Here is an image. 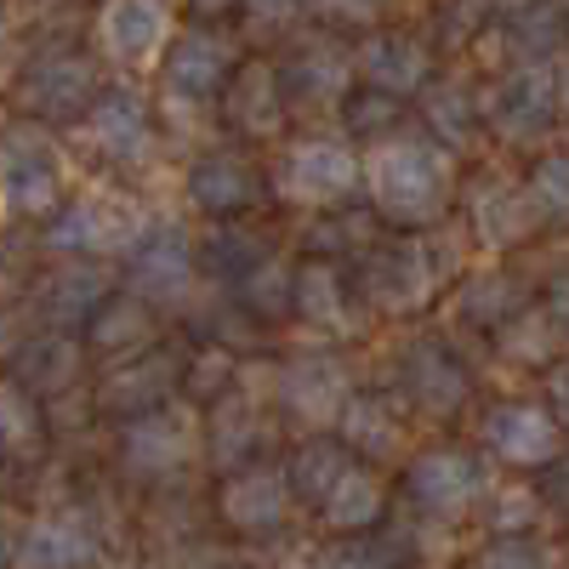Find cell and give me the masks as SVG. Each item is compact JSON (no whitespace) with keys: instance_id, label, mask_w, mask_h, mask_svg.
<instances>
[{"instance_id":"cell-1","label":"cell","mask_w":569,"mask_h":569,"mask_svg":"<svg viewBox=\"0 0 569 569\" xmlns=\"http://www.w3.org/2000/svg\"><path fill=\"white\" fill-rule=\"evenodd\" d=\"M365 194L376 222L405 228V233H427L450 217V206L461 200V177H456V154L445 142H433L427 131H393L382 142H370L365 154Z\"/></svg>"},{"instance_id":"cell-2","label":"cell","mask_w":569,"mask_h":569,"mask_svg":"<svg viewBox=\"0 0 569 569\" xmlns=\"http://www.w3.org/2000/svg\"><path fill=\"white\" fill-rule=\"evenodd\" d=\"M450 279H456V246L433 240V233H405V240H388V246L365 251L353 291L370 313L410 319L421 308H433Z\"/></svg>"},{"instance_id":"cell-3","label":"cell","mask_w":569,"mask_h":569,"mask_svg":"<svg viewBox=\"0 0 569 569\" xmlns=\"http://www.w3.org/2000/svg\"><path fill=\"white\" fill-rule=\"evenodd\" d=\"M365 188V154L348 137H297L268 171V194L297 211H342Z\"/></svg>"},{"instance_id":"cell-4","label":"cell","mask_w":569,"mask_h":569,"mask_svg":"<svg viewBox=\"0 0 569 569\" xmlns=\"http://www.w3.org/2000/svg\"><path fill=\"white\" fill-rule=\"evenodd\" d=\"M149 211H142L126 188H86L74 194L52 222H46V246L58 257H86V262H109V257H131L149 233Z\"/></svg>"},{"instance_id":"cell-5","label":"cell","mask_w":569,"mask_h":569,"mask_svg":"<svg viewBox=\"0 0 569 569\" xmlns=\"http://www.w3.org/2000/svg\"><path fill=\"white\" fill-rule=\"evenodd\" d=\"M18 109L34 126H80L91 103L103 98L98 63L80 46H40L29 63H18Z\"/></svg>"},{"instance_id":"cell-6","label":"cell","mask_w":569,"mask_h":569,"mask_svg":"<svg viewBox=\"0 0 569 569\" xmlns=\"http://www.w3.org/2000/svg\"><path fill=\"white\" fill-rule=\"evenodd\" d=\"M485 126L512 142V149H536V142L558 126L563 91H558V63H507L490 91H479Z\"/></svg>"},{"instance_id":"cell-7","label":"cell","mask_w":569,"mask_h":569,"mask_svg":"<svg viewBox=\"0 0 569 569\" xmlns=\"http://www.w3.org/2000/svg\"><path fill=\"white\" fill-rule=\"evenodd\" d=\"M0 200H7L12 217H34V222H52L69 206L63 154L34 126L0 131Z\"/></svg>"},{"instance_id":"cell-8","label":"cell","mask_w":569,"mask_h":569,"mask_svg":"<svg viewBox=\"0 0 569 569\" xmlns=\"http://www.w3.org/2000/svg\"><path fill=\"white\" fill-rule=\"evenodd\" d=\"M240 69V40L228 29H211V23H194L171 34L166 58H160V80H166V109H206V103H222V91Z\"/></svg>"},{"instance_id":"cell-9","label":"cell","mask_w":569,"mask_h":569,"mask_svg":"<svg viewBox=\"0 0 569 569\" xmlns=\"http://www.w3.org/2000/svg\"><path fill=\"white\" fill-rule=\"evenodd\" d=\"M405 496H410L416 512L433 518V525H450V518L485 507V496H490V467H485L479 450H467V445H433V450L410 456V467H405Z\"/></svg>"},{"instance_id":"cell-10","label":"cell","mask_w":569,"mask_h":569,"mask_svg":"<svg viewBox=\"0 0 569 569\" xmlns=\"http://www.w3.org/2000/svg\"><path fill=\"white\" fill-rule=\"evenodd\" d=\"M200 450H206V421L182 399L120 427V467L131 479H171V472H182Z\"/></svg>"},{"instance_id":"cell-11","label":"cell","mask_w":569,"mask_h":569,"mask_svg":"<svg viewBox=\"0 0 569 569\" xmlns=\"http://www.w3.org/2000/svg\"><path fill=\"white\" fill-rule=\"evenodd\" d=\"M120 279H126V297L149 302L154 313L182 308L188 297H194V279H200V246L188 240L177 222H154L149 233H142V246L126 257Z\"/></svg>"},{"instance_id":"cell-12","label":"cell","mask_w":569,"mask_h":569,"mask_svg":"<svg viewBox=\"0 0 569 569\" xmlns=\"http://www.w3.org/2000/svg\"><path fill=\"white\" fill-rule=\"evenodd\" d=\"M479 439L485 450L501 461V467H518V472H541L563 456V427L547 405L536 399H501L479 416Z\"/></svg>"},{"instance_id":"cell-13","label":"cell","mask_w":569,"mask_h":569,"mask_svg":"<svg viewBox=\"0 0 569 569\" xmlns=\"http://www.w3.org/2000/svg\"><path fill=\"white\" fill-rule=\"evenodd\" d=\"M467 228H472V240H479L485 251H518L525 240H536L541 233V206L530 194V182H518V177H472L467 182Z\"/></svg>"},{"instance_id":"cell-14","label":"cell","mask_w":569,"mask_h":569,"mask_svg":"<svg viewBox=\"0 0 569 569\" xmlns=\"http://www.w3.org/2000/svg\"><path fill=\"white\" fill-rule=\"evenodd\" d=\"M80 137L91 142V154H103L109 166H149L154 149H160L154 109L131 86H103V98L80 120Z\"/></svg>"},{"instance_id":"cell-15","label":"cell","mask_w":569,"mask_h":569,"mask_svg":"<svg viewBox=\"0 0 569 569\" xmlns=\"http://www.w3.org/2000/svg\"><path fill=\"white\" fill-rule=\"evenodd\" d=\"M284 109H342L353 91V46L337 34H308L297 40L279 63Z\"/></svg>"},{"instance_id":"cell-16","label":"cell","mask_w":569,"mask_h":569,"mask_svg":"<svg viewBox=\"0 0 569 569\" xmlns=\"http://www.w3.org/2000/svg\"><path fill=\"white\" fill-rule=\"evenodd\" d=\"M353 399V370L342 353L330 348H308L297 359L279 365V405L302 427H337L342 405Z\"/></svg>"},{"instance_id":"cell-17","label":"cell","mask_w":569,"mask_h":569,"mask_svg":"<svg viewBox=\"0 0 569 569\" xmlns=\"http://www.w3.org/2000/svg\"><path fill=\"white\" fill-rule=\"evenodd\" d=\"M393 393L405 405H416L421 416H456L472 399V376L456 359V348H445L439 337H416L399 353V376H393Z\"/></svg>"},{"instance_id":"cell-18","label":"cell","mask_w":569,"mask_h":569,"mask_svg":"<svg viewBox=\"0 0 569 569\" xmlns=\"http://www.w3.org/2000/svg\"><path fill=\"white\" fill-rule=\"evenodd\" d=\"M353 74L370 91H388V98H416V91L433 86V46H427L416 29H370L353 46Z\"/></svg>"},{"instance_id":"cell-19","label":"cell","mask_w":569,"mask_h":569,"mask_svg":"<svg viewBox=\"0 0 569 569\" xmlns=\"http://www.w3.org/2000/svg\"><path fill=\"white\" fill-rule=\"evenodd\" d=\"M182 353L177 348H149V353H137L126 365H114L103 382H98V416H114L120 427L137 421V416H149L160 405H171V393L182 388Z\"/></svg>"},{"instance_id":"cell-20","label":"cell","mask_w":569,"mask_h":569,"mask_svg":"<svg viewBox=\"0 0 569 569\" xmlns=\"http://www.w3.org/2000/svg\"><path fill=\"white\" fill-rule=\"evenodd\" d=\"M291 507H297L291 479H284V467H268V461H251L240 472H222V485H217V518L228 530H240V536L284 530Z\"/></svg>"},{"instance_id":"cell-21","label":"cell","mask_w":569,"mask_h":569,"mask_svg":"<svg viewBox=\"0 0 569 569\" xmlns=\"http://www.w3.org/2000/svg\"><path fill=\"white\" fill-rule=\"evenodd\" d=\"M188 200L217 222H233V217H246L268 200V177L246 154L211 149V154H200L194 166H188Z\"/></svg>"},{"instance_id":"cell-22","label":"cell","mask_w":569,"mask_h":569,"mask_svg":"<svg viewBox=\"0 0 569 569\" xmlns=\"http://www.w3.org/2000/svg\"><path fill=\"white\" fill-rule=\"evenodd\" d=\"M80 376H86V342L69 337V330H40V337H23L12 365H7V382H18L40 405L74 393Z\"/></svg>"},{"instance_id":"cell-23","label":"cell","mask_w":569,"mask_h":569,"mask_svg":"<svg viewBox=\"0 0 569 569\" xmlns=\"http://www.w3.org/2000/svg\"><path fill=\"white\" fill-rule=\"evenodd\" d=\"M114 297V268L109 262H86V257H63L58 268H46L34 284V302L40 313L52 319V330H74L91 325L103 302Z\"/></svg>"},{"instance_id":"cell-24","label":"cell","mask_w":569,"mask_h":569,"mask_svg":"<svg viewBox=\"0 0 569 569\" xmlns=\"http://www.w3.org/2000/svg\"><path fill=\"white\" fill-rule=\"evenodd\" d=\"M405 399L388 388H353V399L337 416V439L348 445V456L359 461H399L405 450Z\"/></svg>"},{"instance_id":"cell-25","label":"cell","mask_w":569,"mask_h":569,"mask_svg":"<svg viewBox=\"0 0 569 569\" xmlns=\"http://www.w3.org/2000/svg\"><path fill=\"white\" fill-rule=\"evenodd\" d=\"M98 40L114 63H154L171 46V0H103Z\"/></svg>"},{"instance_id":"cell-26","label":"cell","mask_w":569,"mask_h":569,"mask_svg":"<svg viewBox=\"0 0 569 569\" xmlns=\"http://www.w3.org/2000/svg\"><path fill=\"white\" fill-rule=\"evenodd\" d=\"M91 563H98V530L80 507L40 512L23 525L18 569H91Z\"/></svg>"},{"instance_id":"cell-27","label":"cell","mask_w":569,"mask_h":569,"mask_svg":"<svg viewBox=\"0 0 569 569\" xmlns=\"http://www.w3.org/2000/svg\"><path fill=\"white\" fill-rule=\"evenodd\" d=\"M297 319H308L325 337H348L359 325V291L337 257H308L297 268Z\"/></svg>"},{"instance_id":"cell-28","label":"cell","mask_w":569,"mask_h":569,"mask_svg":"<svg viewBox=\"0 0 569 569\" xmlns=\"http://www.w3.org/2000/svg\"><path fill=\"white\" fill-rule=\"evenodd\" d=\"M257 450H262V405L246 388H233L206 410V456L217 472H240L257 461Z\"/></svg>"},{"instance_id":"cell-29","label":"cell","mask_w":569,"mask_h":569,"mask_svg":"<svg viewBox=\"0 0 569 569\" xmlns=\"http://www.w3.org/2000/svg\"><path fill=\"white\" fill-rule=\"evenodd\" d=\"M284 91H279V69L273 63H240L222 91V120L240 137H273L284 126Z\"/></svg>"},{"instance_id":"cell-30","label":"cell","mask_w":569,"mask_h":569,"mask_svg":"<svg viewBox=\"0 0 569 569\" xmlns=\"http://www.w3.org/2000/svg\"><path fill=\"white\" fill-rule=\"evenodd\" d=\"M421 131L433 137V142H445L450 154L472 149V142H479V131H485L479 91H472L467 80H456V74L433 80V86L421 91Z\"/></svg>"},{"instance_id":"cell-31","label":"cell","mask_w":569,"mask_h":569,"mask_svg":"<svg viewBox=\"0 0 569 569\" xmlns=\"http://www.w3.org/2000/svg\"><path fill=\"white\" fill-rule=\"evenodd\" d=\"M160 337V313L149 302H137L126 291H114L98 313H91L86 325V348L91 353H109V359H137V353H149Z\"/></svg>"},{"instance_id":"cell-32","label":"cell","mask_w":569,"mask_h":569,"mask_svg":"<svg viewBox=\"0 0 569 569\" xmlns=\"http://www.w3.org/2000/svg\"><path fill=\"white\" fill-rule=\"evenodd\" d=\"M530 297H525V279L507 273V268H485V273H472L461 279V291H456V319L461 325H479V330H496L512 319V313H525Z\"/></svg>"},{"instance_id":"cell-33","label":"cell","mask_w":569,"mask_h":569,"mask_svg":"<svg viewBox=\"0 0 569 569\" xmlns=\"http://www.w3.org/2000/svg\"><path fill=\"white\" fill-rule=\"evenodd\" d=\"M348 467H353V456H348V445H342L337 433H308V439L291 450V461H284V479H291V496H297V501L325 507V496L342 485Z\"/></svg>"},{"instance_id":"cell-34","label":"cell","mask_w":569,"mask_h":569,"mask_svg":"<svg viewBox=\"0 0 569 569\" xmlns=\"http://www.w3.org/2000/svg\"><path fill=\"white\" fill-rule=\"evenodd\" d=\"M325 525L330 530H342V536H370L376 525H382V512H388V490H382V479H376L370 467H348L342 472V485L325 496Z\"/></svg>"},{"instance_id":"cell-35","label":"cell","mask_w":569,"mask_h":569,"mask_svg":"<svg viewBox=\"0 0 569 569\" xmlns=\"http://www.w3.org/2000/svg\"><path fill=\"white\" fill-rule=\"evenodd\" d=\"M228 302L240 308L246 319H284V313H297V268L268 251L251 273H240L228 284Z\"/></svg>"},{"instance_id":"cell-36","label":"cell","mask_w":569,"mask_h":569,"mask_svg":"<svg viewBox=\"0 0 569 569\" xmlns=\"http://www.w3.org/2000/svg\"><path fill=\"white\" fill-rule=\"evenodd\" d=\"M496 353L507 365H525V370H552L563 359V337H558V325L547 319V308H525V313H512L501 330H496Z\"/></svg>"},{"instance_id":"cell-37","label":"cell","mask_w":569,"mask_h":569,"mask_svg":"<svg viewBox=\"0 0 569 569\" xmlns=\"http://www.w3.org/2000/svg\"><path fill=\"white\" fill-rule=\"evenodd\" d=\"M46 445V405L18 382H0V461H29Z\"/></svg>"},{"instance_id":"cell-38","label":"cell","mask_w":569,"mask_h":569,"mask_svg":"<svg viewBox=\"0 0 569 569\" xmlns=\"http://www.w3.org/2000/svg\"><path fill=\"white\" fill-rule=\"evenodd\" d=\"M370 233H376V211H370V206H365V211L342 206V211L313 217V222L302 228V246H308L313 257H342V251H370Z\"/></svg>"},{"instance_id":"cell-39","label":"cell","mask_w":569,"mask_h":569,"mask_svg":"<svg viewBox=\"0 0 569 569\" xmlns=\"http://www.w3.org/2000/svg\"><path fill=\"white\" fill-rule=\"evenodd\" d=\"M268 251H262V240L257 233H246V228H233V222H217V233L200 246V268H211L217 279H240V273H251L257 262H262Z\"/></svg>"},{"instance_id":"cell-40","label":"cell","mask_w":569,"mask_h":569,"mask_svg":"<svg viewBox=\"0 0 569 569\" xmlns=\"http://www.w3.org/2000/svg\"><path fill=\"white\" fill-rule=\"evenodd\" d=\"M541 490L536 485H490V496H485V518H490V530L496 536H530L536 530V518H541Z\"/></svg>"},{"instance_id":"cell-41","label":"cell","mask_w":569,"mask_h":569,"mask_svg":"<svg viewBox=\"0 0 569 569\" xmlns=\"http://www.w3.org/2000/svg\"><path fill=\"white\" fill-rule=\"evenodd\" d=\"M233 382H240V359H233L228 348H217V342H206L194 359L182 365V388H188V399H200L206 410H211L222 393H233Z\"/></svg>"},{"instance_id":"cell-42","label":"cell","mask_w":569,"mask_h":569,"mask_svg":"<svg viewBox=\"0 0 569 569\" xmlns=\"http://www.w3.org/2000/svg\"><path fill=\"white\" fill-rule=\"evenodd\" d=\"M399 98H388V91H348V103H342V120H348V131L353 137H365V142H382V137H393L399 131Z\"/></svg>"},{"instance_id":"cell-43","label":"cell","mask_w":569,"mask_h":569,"mask_svg":"<svg viewBox=\"0 0 569 569\" xmlns=\"http://www.w3.org/2000/svg\"><path fill=\"white\" fill-rule=\"evenodd\" d=\"M525 182H530V194H536V206H541L547 222H569V149L541 154Z\"/></svg>"},{"instance_id":"cell-44","label":"cell","mask_w":569,"mask_h":569,"mask_svg":"<svg viewBox=\"0 0 569 569\" xmlns=\"http://www.w3.org/2000/svg\"><path fill=\"white\" fill-rule=\"evenodd\" d=\"M240 12H246V34L251 40H279V34H291L313 12V0H240Z\"/></svg>"},{"instance_id":"cell-45","label":"cell","mask_w":569,"mask_h":569,"mask_svg":"<svg viewBox=\"0 0 569 569\" xmlns=\"http://www.w3.org/2000/svg\"><path fill=\"white\" fill-rule=\"evenodd\" d=\"M313 569H399V547L376 536H342L337 547H325Z\"/></svg>"},{"instance_id":"cell-46","label":"cell","mask_w":569,"mask_h":569,"mask_svg":"<svg viewBox=\"0 0 569 569\" xmlns=\"http://www.w3.org/2000/svg\"><path fill=\"white\" fill-rule=\"evenodd\" d=\"M399 7V0H313V18L325 29H382V18Z\"/></svg>"},{"instance_id":"cell-47","label":"cell","mask_w":569,"mask_h":569,"mask_svg":"<svg viewBox=\"0 0 569 569\" xmlns=\"http://www.w3.org/2000/svg\"><path fill=\"white\" fill-rule=\"evenodd\" d=\"M472 569H552V558H547V547L530 541V536H496V541L479 552V563H472Z\"/></svg>"},{"instance_id":"cell-48","label":"cell","mask_w":569,"mask_h":569,"mask_svg":"<svg viewBox=\"0 0 569 569\" xmlns=\"http://www.w3.org/2000/svg\"><path fill=\"white\" fill-rule=\"evenodd\" d=\"M541 308H547V319L558 325V337L569 342V268L547 279V297H541Z\"/></svg>"},{"instance_id":"cell-49","label":"cell","mask_w":569,"mask_h":569,"mask_svg":"<svg viewBox=\"0 0 569 569\" xmlns=\"http://www.w3.org/2000/svg\"><path fill=\"white\" fill-rule=\"evenodd\" d=\"M541 501H547V507H558V512L569 518V450L547 467V479H541Z\"/></svg>"},{"instance_id":"cell-50","label":"cell","mask_w":569,"mask_h":569,"mask_svg":"<svg viewBox=\"0 0 569 569\" xmlns=\"http://www.w3.org/2000/svg\"><path fill=\"white\" fill-rule=\"evenodd\" d=\"M547 410L558 416V427H569V359L547 370Z\"/></svg>"},{"instance_id":"cell-51","label":"cell","mask_w":569,"mask_h":569,"mask_svg":"<svg viewBox=\"0 0 569 569\" xmlns=\"http://www.w3.org/2000/svg\"><path fill=\"white\" fill-rule=\"evenodd\" d=\"M18 541H23V525H18V512L0 507V569L18 563Z\"/></svg>"},{"instance_id":"cell-52","label":"cell","mask_w":569,"mask_h":569,"mask_svg":"<svg viewBox=\"0 0 569 569\" xmlns=\"http://www.w3.org/2000/svg\"><path fill=\"white\" fill-rule=\"evenodd\" d=\"M18 325H12V313H0V365H12V353H18Z\"/></svg>"},{"instance_id":"cell-53","label":"cell","mask_w":569,"mask_h":569,"mask_svg":"<svg viewBox=\"0 0 569 569\" xmlns=\"http://www.w3.org/2000/svg\"><path fill=\"white\" fill-rule=\"evenodd\" d=\"M182 7L194 12V18H222V12H233V7H240V0H182Z\"/></svg>"},{"instance_id":"cell-54","label":"cell","mask_w":569,"mask_h":569,"mask_svg":"<svg viewBox=\"0 0 569 569\" xmlns=\"http://www.w3.org/2000/svg\"><path fill=\"white\" fill-rule=\"evenodd\" d=\"M18 80V58L7 52V40H0V86H12Z\"/></svg>"},{"instance_id":"cell-55","label":"cell","mask_w":569,"mask_h":569,"mask_svg":"<svg viewBox=\"0 0 569 569\" xmlns=\"http://www.w3.org/2000/svg\"><path fill=\"white\" fill-rule=\"evenodd\" d=\"M558 91H563V114H569V69H558Z\"/></svg>"},{"instance_id":"cell-56","label":"cell","mask_w":569,"mask_h":569,"mask_svg":"<svg viewBox=\"0 0 569 569\" xmlns=\"http://www.w3.org/2000/svg\"><path fill=\"white\" fill-rule=\"evenodd\" d=\"M7 18H12V7H7V0H0V29H7Z\"/></svg>"},{"instance_id":"cell-57","label":"cell","mask_w":569,"mask_h":569,"mask_svg":"<svg viewBox=\"0 0 569 569\" xmlns=\"http://www.w3.org/2000/svg\"><path fill=\"white\" fill-rule=\"evenodd\" d=\"M563 7H569V0H563Z\"/></svg>"}]
</instances>
